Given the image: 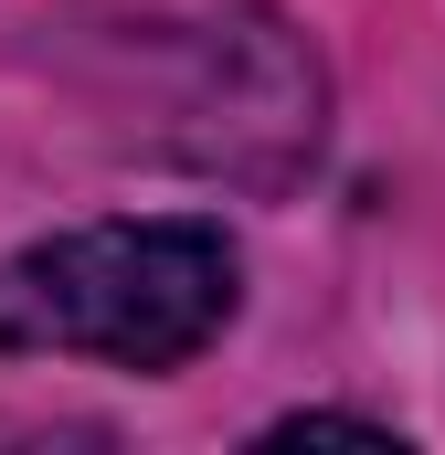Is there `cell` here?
Here are the masks:
<instances>
[{
  "instance_id": "obj_1",
  "label": "cell",
  "mask_w": 445,
  "mask_h": 455,
  "mask_svg": "<svg viewBox=\"0 0 445 455\" xmlns=\"http://www.w3.org/2000/svg\"><path fill=\"white\" fill-rule=\"evenodd\" d=\"M222 223H75L0 254V349H75L117 371H181L233 318Z\"/></svg>"
},
{
  "instance_id": "obj_2",
  "label": "cell",
  "mask_w": 445,
  "mask_h": 455,
  "mask_svg": "<svg viewBox=\"0 0 445 455\" xmlns=\"http://www.w3.org/2000/svg\"><path fill=\"white\" fill-rule=\"evenodd\" d=\"M181 148L233 180H287L319 148V53L276 11H213L191 32Z\"/></svg>"
}]
</instances>
